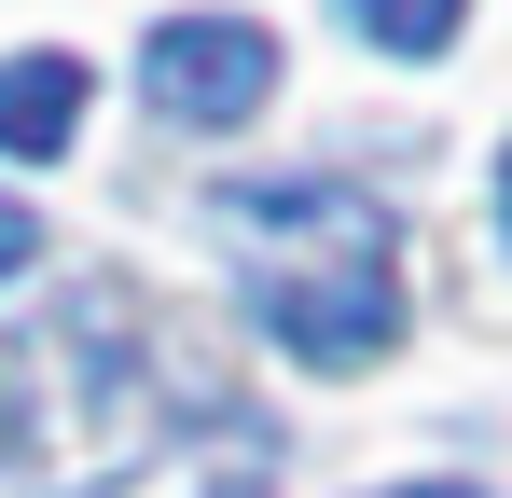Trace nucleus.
<instances>
[{"mask_svg": "<svg viewBox=\"0 0 512 498\" xmlns=\"http://www.w3.org/2000/svg\"><path fill=\"white\" fill-rule=\"evenodd\" d=\"M222 236L250 319L305 374H374L402 346V236L346 180H222Z\"/></svg>", "mask_w": 512, "mask_h": 498, "instance_id": "f257e3e1", "label": "nucleus"}, {"mask_svg": "<svg viewBox=\"0 0 512 498\" xmlns=\"http://www.w3.org/2000/svg\"><path fill=\"white\" fill-rule=\"evenodd\" d=\"M263 83H277V28H250V14H167L139 42V97L167 125H250Z\"/></svg>", "mask_w": 512, "mask_h": 498, "instance_id": "f03ea898", "label": "nucleus"}, {"mask_svg": "<svg viewBox=\"0 0 512 498\" xmlns=\"http://www.w3.org/2000/svg\"><path fill=\"white\" fill-rule=\"evenodd\" d=\"M84 139V56H0V153H28V166H56Z\"/></svg>", "mask_w": 512, "mask_h": 498, "instance_id": "7ed1b4c3", "label": "nucleus"}, {"mask_svg": "<svg viewBox=\"0 0 512 498\" xmlns=\"http://www.w3.org/2000/svg\"><path fill=\"white\" fill-rule=\"evenodd\" d=\"M457 14H471V0H346V28H360L374 56H443Z\"/></svg>", "mask_w": 512, "mask_h": 498, "instance_id": "20e7f679", "label": "nucleus"}, {"mask_svg": "<svg viewBox=\"0 0 512 498\" xmlns=\"http://www.w3.org/2000/svg\"><path fill=\"white\" fill-rule=\"evenodd\" d=\"M28 249H42V222H28V208H14V194H0V277H14V263H28Z\"/></svg>", "mask_w": 512, "mask_h": 498, "instance_id": "39448f33", "label": "nucleus"}, {"mask_svg": "<svg viewBox=\"0 0 512 498\" xmlns=\"http://www.w3.org/2000/svg\"><path fill=\"white\" fill-rule=\"evenodd\" d=\"M374 498H485V485H374Z\"/></svg>", "mask_w": 512, "mask_h": 498, "instance_id": "423d86ee", "label": "nucleus"}, {"mask_svg": "<svg viewBox=\"0 0 512 498\" xmlns=\"http://www.w3.org/2000/svg\"><path fill=\"white\" fill-rule=\"evenodd\" d=\"M499 222H512V153H499Z\"/></svg>", "mask_w": 512, "mask_h": 498, "instance_id": "0eeeda50", "label": "nucleus"}, {"mask_svg": "<svg viewBox=\"0 0 512 498\" xmlns=\"http://www.w3.org/2000/svg\"><path fill=\"white\" fill-rule=\"evenodd\" d=\"M208 498H263V485H208Z\"/></svg>", "mask_w": 512, "mask_h": 498, "instance_id": "6e6552de", "label": "nucleus"}]
</instances>
